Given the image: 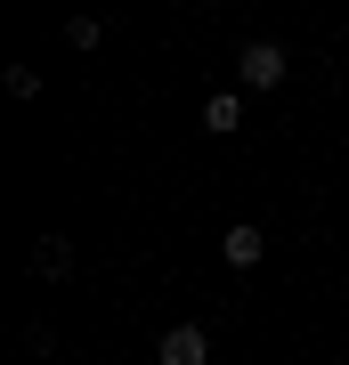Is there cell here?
<instances>
[{
  "label": "cell",
  "mask_w": 349,
  "mask_h": 365,
  "mask_svg": "<svg viewBox=\"0 0 349 365\" xmlns=\"http://www.w3.org/2000/svg\"><path fill=\"white\" fill-rule=\"evenodd\" d=\"M236 122H244V98H211V106H203V130H211V138H228Z\"/></svg>",
  "instance_id": "5b68a950"
},
{
  "label": "cell",
  "mask_w": 349,
  "mask_h": 365,
  "mask_svg": "<svg viewBox=\"0 0 349 365\" xmlns=\"http://www.w3.org/2000/svg\"><path fill=\"white\" fill-rule=\"evenodd\" d=\"M155 357H163V365H203L211 341H203V325H171V333L155 341Z\"/></svg>",
  "instance_id": "7a4b0ae2"
},
{
  "label": "cell",
  "mask_w": 349,
  "mask_h": 365,
  "mask_svg": "<svg viewBox=\"0 0 349 365\" xmlns=\"http://www.w3.org/2000/svg\"><path fill=\"white\" fill-rule=\"evenodd\" d=\"M285 66H293V57L276 49V41H244V57H236L244 90H276V81H285Z\"/></svg>",
  "instance_id": "6da1fadb"
},
{
  "label": "cell",
  "mask_w": 349,
  "mask_h": 365,
  "mask_svg": "<svg viewBox=\"0 0 349 365\" xmlns=\"http://www.w3.org/2000/svg\"><path fill=\"white\" fill-rule=\"evenodd\" d=\"M260 252H268V244H260V227H244V220L220 235V260H228L236 276H252V268H260Z\"/></svg>",
  "instance_id": "3957f363"
},
{
  "label": "cell",
  "mask_w": 349,
  "mask_h": 365,
  "mask_svg": "<svg viewBox=\"0 0 349 365\" xmlns=\"http://www.w3.org/2000/svg\"><path fill=\"white\" fill-rule=\"evenodd\" d=\"M65 41H74V49H98L106 25H98V16H74V25H65Z\"/></svg>",
  "instance_id": "8992f818"
},
{
  "label": "cell",
  "mask_w": 349,
  "mask_h": 365,
  "mask_svg": "<svg viewBox=\"0 0 349 365\" xmlns=\"http://www.w3.org/2000/svg\"><path fill=\"white\" fill-rule=\"evenodd\" d=\"M25 268H33V276H49V284H57V276H74V244H65V235H41Z\"/></svg>",
  "instance_id": "277c9868"
}]
</instances>
